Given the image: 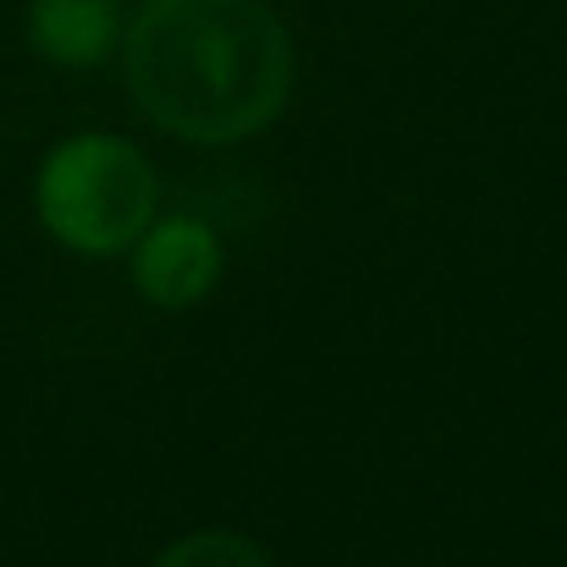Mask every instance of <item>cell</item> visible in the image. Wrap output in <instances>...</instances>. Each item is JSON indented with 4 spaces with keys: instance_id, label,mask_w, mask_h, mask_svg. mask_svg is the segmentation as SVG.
<instances>
[{
    "instance_id": "6da1fadb",
    "label": "cell",
    "mask_w": 567,
    "mask_h": 567,
    "mask_svg": "<svg viewBox=\"0 0 567 567\" xmlns=\"http://www.w3.org/2000/svg\"><path fill=\"white\" fill-rule=\"evenodd\" d=\"M122 66L138 111L188 144L254 138L292 94V39L265 0H144Z\"/></svg>"
},
{
    "instance_id": "7a4b0ae2",
    "label": "cell",
    "mask_w": 567,
    "mask_h": 567,
    "mask_svg": "<svg viewBox=\"0 0 567 567\" xmlns=\"http://www.w3.org/2000/svg\"><path fill=\"white\" fill-rule=\"evenodd\" d=\"M155 193H161L155 166L144 161L138 144L111 133H83L44 155L33 183V209L55 243L105 259L133 248L150 231Z\"/></svg>"
},
{
    "instance_id": "3957f363",
    "label": "cell",
    "mask_w": 567,
    "mask_h": 567,
    "mask_svg": "<svg viewBox=\"0 0 567 567\" xmlns=\"http://www.w3.org/2000/svg\"><path fill=\"white\" fill-rule=\"evenodd\" d=\"M220 276V248L209 237V226L198 220H166L150 226L138 237V259H133V281L150 303L161 309H193Z\"/></svg>"
},
{
    "instance_id": "277c9868",
    "label": "cell",
    "mask_w": 567,
    "mask_h": 567,
    "mask_svg": "<svg viewBox=\"0 0 567 567\" xmlns=\"http://www.w3.org/2000/svg\"><path fill=\"white\" fill-rule=\"evenodd\" d=\"M28 44L55 66H100L122 44V0H28Z\"/></svg>"
},
{
    "instance_id": "5b68a950",
    "label": "cell",
    "mask_w": 567,
    "mask_h": 567,
    "mask_svg": "<svg viewBox=\"0 0 567 567\" xmlns=\"http://www.w3.org/2000/svg\"><path fill=\"white\" fill-rule=\"evenodd\" d=\"M155 567H270V557L248 540V535H231V529H198L183 535L177 546H166Z\"/></svg>"
}]
</instances>
